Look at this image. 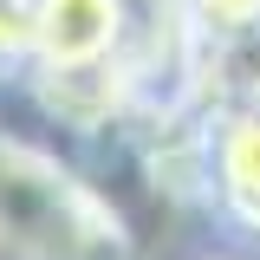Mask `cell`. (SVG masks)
Returning <instances> with one entry per match:
<instances>
[{
  "instance_id": "3",
  "label": "cell",
  "mask_w": 260,
  "mask_h": 260,
  "mask_svg": "<svg viewBox=\"0 0 260 260\" xmlns=\"http://www.w3.org/2000/svg\"><path fill=\"white\" fill-rule=\"evenodd\" d=\"M208 202L228 228L260 241V98L208 111Z\"/></svg>"
},
{
  "instance_id": "2",
  "label": "cell",
  "mask_w": 260,
  "mask_h": 260,
  "mask_svg": "<svg viewBox=\"0 0 260 260\" xmlns=\"http://www.w3.org/2000/svg\"><path fill=\"white\" fill-rule=\"evenodd\" d=\"M130 0H32V52L26 72H72V65L130 59Z\"/></svg>"
},
{
  "instance_id": "6",
  "label": "cell",
  "mask_w": 260,
  "mask_h": 260,
  "mask_svg": "<svg viewBox=\"0 0 260 260\" xmlns=\"http://www.w3.org/2000/svg\"><path fill=\"white\" fill-rule=\"evenodd\" d=\"M195 260H234V254H195Z\"/></svg>"
},
{
  "instance_id": "4",
  "label": "cell",
  "mask_w": 260,
  "mask_h": 260,
  "mask_svg": "<svg viewBox=\"0 0 260 260\" xmlns=\"http://www.w3.org/2000/svg\"><path fill=\"white\" fill-rule=\"evenodd\" d=\"M182 20L202 59H221L260 39V0H182Z\"/></svg>"
},
{
  "instance_id": "5",
  "label": "cell",
  "mask_w": 260,
  "mask_h": 260,
  "mask_svg": "<svg viewBox=\"0 0 260 260\" xmlns=\"http://www.w3.org/2000/svg\"><path fill=\"white\" fill-rule=\"evenodd\" d=\"M32 52V0H0V78H20Z\"/></svg>"
},
{
  "instance_id": "1",
  "label": "cell",
  "mask_w": 260,
  "mask_h": 260,
  "mask_svg": "<svg viewBox=\"0 0 260 260\" xmlns=\"http://www.w3.org/2000/svg\"><path fill=\"white\" fill-rule=\"evenodd\" d=\"M0 260H130L124 208L52 143L0 130Z\"/></svg>"
}]
</instances>
